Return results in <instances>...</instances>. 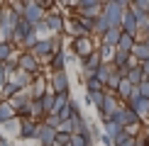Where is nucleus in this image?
<instances>
[{
    "instance_id": "nucleus-1",
    "label": "nucleus",
    "mask_w": 149,
    "mask_h": 146,
    "mask_svg": "<svg viewBox=\"0 0 149 146\" xmlns=\"http://www.w3.org/2000/svg\"><path fill=\"white\" fill-rule=\"evenodd\" d=\"M56 49H61V36H44V39H39L32 49H29V54H32L39 63H47V59L52 56Z\"/></svg>"
},
{
    "instance_id": "nucleus-2",
    "label": "nucleus",
    "mask_w": 149,
    "mask_h": 146,
    "mask_svg": "<svg viewBox=\"0 0 149 146\" xmlns=\"http://www.w3.org/2000/svg\"><path fill=\"white\" fill-rule=\"evenodd\" d=\"M125 10H127V0H105L100 15L108 22V27H120V20H122Z\"/></svg>"
},
{
    "instance_id": "nucleus-3",
    "label": "nucleus",
    "mask_w": 149,
    "mask_h": 146,
    "mask_svg": "<svg viewBox=\"0 0 149 146\" xmlns=\"http://www.w3.org/2000/svg\"><path fill=\"white\" fill-rule=\"evenodd\" d=\"M17 71L32 76L34 81L44 76V73H42V63H39V61H37L29 51H17Z\"/></svg>"
},
{
    "instance_id": "nucleus-4",
    "label": "nucleus",
    "mask_w": 149,
    "mask_h": 146,
    "mask_svg": "<svg viewBox=\"0 0 149 146\" xmlns=\"http://www.w3.org/2000/svg\"><path fill=\"white\" fill-rule=\"evenodd\" d=\"M73 8H76V15H78V17L95 20V17L103 12V0H78Z\"/></svg>"
},
{
    "instance_id": "nucleus-5",
    "label": "nucleus",
    "mask_w": 149,
    "mask_h": 146,
    "mask_svg": "<svg viewBox=\"0 0 149 146\" xmlns=\"http://www.w3.org/2000/svg\"><path fill=\"white\" fill-rule=\"evenodd\" d=\"M44 15L47 12L39 8V5L34 3V0H24V8H22V20H27L29 24H37V22H42L44 20Z\"/></svg>"
},
{
    "instance_id": "nucleus-6",
    "label": "nucleus",
    "mask_w": 149,
    "mask_h": 146,
    "mask_svg": "<svg viewBox=\"0 0 149 146\" xmlns=\"http://www.w3.org/2000/svg\"><path fill=\"white\" fill-rule=\"evenodd\" d=\"M71 49H73V54H76V56L83 61L86 56H91V54L95 51V44H93L91 36H78V39L71 41Z\"/></svg>"
},
{
    "instance_id": "nucleus-7",
    "label": "nucleus",
    "mask_w": 149,
    "mask_h": 146,
    "mask_svg": "<svg viewBox=\"0 0 149 146\" xmlns=\"http://www.w3.org/2000/svg\"><path fill=\"white\" fill-rule=\"evenodd\" d=\"M66 63H69V54H66V49H56V51L47 59V68L52 73L66 71Z\"/></svg>"
},
{
    "instance_id": "nucleus-8",
    "label": "nucleus",
    "mask_w": 149,
    "mask_h": 146,
    "mask_svg": "<svg viewBox=\"0 0 149 146\" xmlns=\"http://www.w3.org/2000/svg\"><path fill=\"white\" fill-rule=\"evenodd\" d=\"M49 90H52L54 95H59V93H69V73H66V71L52 73V76H49Z\"/></svg>"
},
{
    "instance_id": "nucleus-9",
    "label": "nucleus",
    "mask_w": 149,
    "mask_h": 146,
    "mask_svg": "<svg viewBox=\"0 0 149 146\" xmlns=\"http://www.w3.org/2000/svg\"><path fill=\"white\" fill-rule=\"evenodd\" d=\"M44 24H47V29L49 32H54V36H59V34H64V27H66V20H64V15H44Z\"/></svg>"
},
{
    "instance_id": "nucleus-10",
    "label": "nucleus",
    "mask_w": 149,
    "mask_h": 146,
    "mask_svg": "<svg viewBox=\"0 0 149 146\" xmlns=\"http://www.w3.org/2000/svg\"><path fill=\"white\" fill-rule=\"evenodd\" d=\"M120 29L122 34H130V36H137V17L132 15L130 10L122 12V20H120Z\"/></svg>"
},
{
    "instance_id": "nucleus-11",
    "label": "nucleus",
    "mask_w": 149,
    "mask_h": 146,
    "mask_svg": "<svg viewBox=\"0 0 149 146\" xmlns=\"http://www.w3.org/2000/svg\"><path fill=\"white\" fill-rule=\"evenodd\" d=\"M54 139H56V129H52V127L39 122V127H37V141L42 146H54Z\"/></svg>"
},
{
    "instance_id": "nucleus-12",
    "label": "nucleus",
    "mask_w": 149,
    "mask_h": 146,
    "mask_svg": "<svg viewBox=\"0 0 149 146\" xmlns=\"http://www.w3.org/2000/svg\"><path fill=\"white\" fill-rule=\"evenodd\" d=\"M47 93V78L42 76V78H37V81H32V85L27 88V95H29V100H42Z\"/></svg>"
},
{
    "instance_id": "nucleus-13",
    "label": "nucleus",
    "mask_w": 149,
    "mask_h": 146,
    "mask_svg": "<svg viewBox=\"0 0 149 146\" xmlns=\"http://www.w3.org/2000/svg\"><path fill=\"white\" fill-rule=\"evenodd\" d=\"M64 32H71V34H73V39H78V36H88V32H86V27H83V22H81V17H78V15H73L71 20L66 22Z\"/></svg>"
},
{
    "instance_id": "nucleus-14",
    "label": "nucleus",
    "mask_w": 149,
    "mask_h": 146,
    "mask_svg": "<svg viewBox=\"0 0 149 146\" xmlns=\"http://www.w3.org/2000/svg\"><path fill=\"white\" fill-rule=\"evenodd\" d=\"M120 36H122V29H120V27H110L108 32L100 36V44H103V46L115 49V46H117V41H120Z\"/></svg>"
},
{
    "instance_id": "nucleus-15",
    "label": "nucleus",
    "mask_w": 149,
    "mask_h": 146,
    "mask_svg": "<svg viewBox=\"0 0 149 146\" xmlns=\"http://www.w3.org/2000/svg\"><path fill=\"white\" fill-rule=\"evenodd\" d=\"M37 122L32 119H24L20 122V132H17V139H37Z\"/></svg>"
},
{
    "instance_id": "nucleus-16",
    "label": "nucleus",
    "mask_w": 149,
    "mask_h": 146,
    "mask_svg": "<svg viewBox=\"0 0 149 146\" xmlns=\"http://www.w3.org/2000/svg\"><path fill=\"white\" fill-rule=\"evenodd\" d=\"M130 59H132L134 63H144V61L149 59V49L142 44V41H134L132 51H130Z\"/></svg>"
},
{
    "instance_id": "nucleus-17",
    "label": "nucleus",
    "mask_w": 149,
    "mask_h": 146,
    "mask_svg": "<svg viewBox=\"0 0 149 146\" xmlns=\"http://www.w3.org/2000/svg\"><path fill=\"white\" fill-rule=\"evenodd\" d=\"M125 81H127L130 85H139L142 81H147V78H144V73H142V68H139V63H134V66H130V68H127Z\"/></svg>"
},
{
    "instance_id": "nucleus-18",
    "label": "nucleus",
    "mask_w": 149,
    "mask_h": 146,
    "mask_svg": "<svg viewBox=\"0 0 149 146\" xmlns=\"http://www.w3.org/2000/svg\"><path fill=\"white\" fill-rule=\"evenodd\" d=\"M8 102H10V107H12V110H17V107H22V105H27V102H29L27 90H20V93H15Z\"/></svg>"
},
{
    "instance_id": "nucleus-19",
    "label": "nucleus",
    "mask_w": 149,
    "mask_h": 146,
    "mask_svg": "<svg viewBox=\"0 0 149 146\" xmlns=\"http://www.w3.org/2000/svg\"><path fill=\"white\" fill-rule=\"evenodd\" d=\"M69 100H71V93H59V95H54V110H52V114H59V110H64L66 105H69Z\"/></svg>"
},
{
    "instance_id": "nucleus-20",
    "label": "nucleus",
    "mask_w": 149,
    "mask_h": 146,
    "mask_svg": "<svg viewBox=\"0 0 149 146\" xmlns=\"http://www.w3.org/2000/svg\"><path fill=\"white\" fill-rule=\"evenodd\" d=\"M15 117V110L10 107L8 100H0V124H5V122H10Z\"/></svg>"
},
{
    "instance_id": "nucleus-21",
    "label": "nucleus",
    "mask_w": 149,
    "mask_h": 146,
    "mask_svg": "<svg viewBox=\"0 0 149 146\" xmlns=\"http://www.w3.org/2000/svg\"><path fill=\"white\" fill-rule=\"evenodd\" d=\"M110 73H113V66H110V63H103L100 68L93 73V78H95V81H98V83H100L103 88H105V81H108V76H110Z\"/></svg>"
},
{
    "instance_id": "nucleus-22",
    "label": "nucleus",
    "mask_w": 149,
    "mask_h": 146,
    "mask_svg": "<svg viewBox=\"0 0 149 146\" xmlns=\"http://www.w3.org/2000/svg\"><path fill=\"white\" fill-rule=\"evenodd\" d=\"M132 46H134V36H130V34H122L115 49H117V51H125V54H130V51H132Z\"/></svg>"
},
{
    "instance_id": "nucleus-23",
    "label": "nucleus",
    "mask_w": 149,
    "mask_h": 146,
    "mask_svg": "<svg viewBox=\"0 0 149 146\" xmlns=\"http://www.w3.org/2000/svg\"><path fill=\"white\" fill-rule=\"evenodd\" d=\"M113 146H134V136H132L127 129H122V132H120V136L113 141Z\"/></svg>"
},
{
    "instance_id": "nucleus-24",
    "label": "nucleus",
    "mask_w": 149,
    "mask_h": 146,
    "mask_svg": "<svg viewBox=\"0 0 149 146\" xmlns=\"http://www.w3.org/2000/svg\"><path fill=\"white\" fill-rule=\"evenodd\" d=\"M42 110H44V114H52V110H54V93L52 90H47L44 93V97H42Z\"/></svg>"
},
{
    "instance_id": "nucleus-25",
    "label": "nucleus",
    "mask_w": 149,
    "mask_h": 146,
    "mask_svg": "<svg viewBox=\"0 0 149 146\" xmlns=\"http://www.w3.org/2000/svg\"><path fill=\"white\" fill-rule=\"evenodd\" d=\"M83 88H86V95H91V93H103V90H105L95 78H88V81L83 83Z\"/></svg>"
},
{
    "instance_id": "nucleus-26",
    "label": "nucleus",
    "mask_w": 149,
    "mask_h": 146,
    "mask_svg": "<svg viewBox=\"0 0 149 146\" xmlns=\"http://www.w3.org/2000/svg\"><path fill=\"white\" fill-rule=\"evenodd\" d=\"M103 100H105V90H103V93H91V95H86V102H91L95 110H100Z\"/></svg>"
},
{
    "instance_id": "nucleus-27",
    "label": "nucleus",
    "mask_w": 149,
    "mask_h": 146,
    "mask_svg": "<svg viewBox=\"0 0 149 146\" xmlns=\"http://www.w3.org/2000/svg\"><path fill=\"white\" fill-rule=\"evenodd\" d=\"M12 56H15V46L12 44H0V63H5Z\"/></svg>"
},
{
    "instance_id": "nucleus-28",
    "label": "nucleus",
    "mask_w": 149,
    "mask_h": 146,
    "mask_svg": "<svg viewBox=\"0 0 149 146\" xmlns=\"http://www.w3.org/2000/svg\"><path fill=\"white\" fill-rule=\"evenodd\" d=\"M5 129H8V134H15V136H17V132H20V119L12 117L10 122H5Z\"/></svg>"
},
{
    "instance_id": "nucleus-29",
    "label": "nucleus",
    "mask_w": 149,
    "mask_h": 146,
    "mask_svg": "<svg viewBox=\"0 0 149 146\" xmlns=\"http://www.w3.org/2000/svg\"><path fill=\"white\" fill-rule=\"evenodd\" d=\"M139 68H142V73H144V78H149V59L144 61V63H139Z\"/></svg>"
},
{
    "instance_id": "nucleus-30",
    "label": "nucleus",
    "mask_w": 149,
    "mask_h": 146,
    "mask_svg": "<svg viewBox=\"0 0 149 146\" xmlns=\"http://www.w3.org/2000/svg\"><path fill=\"white\" fill-rule=\"evenodd\" d=\"M3 15H5V10L0 8V27H3Z\"/></svg>"
},
{
    "instance_id": "nucleus-31",
    "label": "nucleus",
    "mask_w": 149,
    "mask_h": 146,
    "mask_svg": "<svg viewBox=\"0 0 149 146\" xmlns=\"http://www.w3.org/2000/svg\"><path fill=\"white\" fill-rule=\"evenodd\" d=\"M0 146H10V141H8V139H5V141H0Z\"/></svg>"
},
{
    "instance_id": "nucleus-32",
    "label": "nucleus",
    "mask_w": 149,
    "mask_h": 146,
    "mask_svg": "<svg viewBox=\"0 0 149 146\" xmlns=\"http://www.w3.org/2000/svg\"><path fill=\"white\" fill-rule=\"evenodd\" d=\"M142 44H144V46H147V49H149V36H147V39H144V41H142Z\"/></svg>"
},
{
    "instance_id": "nucleus-33",
    "label": "nucleus",
    "mask_w": 149,
    "mask_h": 146,
    "mask_svg": "<svg viewBox=\"0 0 149 146\" xmlns=\"http://www.w3.org/2000/svg\"><path fill=\"white\" fill-rule=\"evenodd\" d=\"M0 141H5V136H3V132H0Z\"/></svg>"
},
{
    "instance_id": "nucleus-34",
    "label": "nucleus",
    "mask_w": 149,
    "mask_h": 146,
    "mask_svg": "<svg viewBox=\"0 0 149 146\" xmlns=\"http://www.w3.org/2000/svg\"><path fill=\"white\" fill-rule=\"evenodd\" d=\"M147 119H149V114H147Z\"/></svg>"
},
{
    "instance_id": "nucleus-35",
    "label": "nucleus",
    "mask_w": 149,
    "mask_h": 146,
    "mask_svg": "<svg viewBox=\"0 0 149 146\" xmlns=\"http://www.w3.org/2000/svg\"><path fill=\"white\" fill-rule=\"evenodd\" d=\"M0 44H3V41H0Z\"/></svg>"
}]
</instances>
